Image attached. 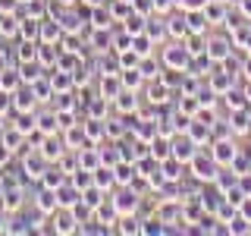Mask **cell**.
Listing matches in <instances>:
<instances>
[{
  "label": "cell",
  "instance_id": "c3c4849f",
  "mask_svg": "<svg viewBox=\"0 0 251 236\" xmlns=\"http://www.w3.org/2000/svg\"><path fill=\"white\" fill-rule=\"evenodd\" d=\"M239 214H242V217H245L248 224H251V195H245V202L239 205Z\"/></svg>",
  "mask_w": 251,
  "mask_h": 236
},
{
  "label": "cell",
  "instance_id": "7a4b0ae2",
  "mask_svg": "<svg viewBox=\"0 0 251 236\" xmlns=\"http://www.w3.org/2000/svg\"><path fill=\"white\" fill-rule=\"evenodd\" d=\"M188 170H192V177L198 179V183H214L217 179V173H220V164L214 161V154H204V151H198L192 157V164H188Z\"/></svg>",
  "mask_w": 251,
  "mask_h": 236
},
{
  "label": "cell",
  "instance_id": "74e56055",
  "mask_svg": "<svg viewBox=\"0 0 251 236\" xmlns=\"http://www.w3.org/2000/svg\"><path fill=\"white\" fill-rule=\"evenodd\" d=\"M16 60L19 63H28V60H38V41H19V51H16Z\"/></svg>",
  "mask_w": 251,
  "mask_h": 236
},
{
  "label": "cell",
  "instance_id": "83f0119b",
  "mask_svg": "<svg viewBox=\"0 0 251 236\" xmlns=\"http://www.w3.org/2000/svg\"><path fill=\"white\" fill-rule=\"evenodd\" d=\"M132 51H135L138 57H148V54H154V38L148 35V31H138V35H132Z\"/></svg>",
  "mask_w": 251,
  "mask_h": 236
},
{
  "label": "cell",
  "instance_id": "8fae6325",
  "mask_svg": "<svg viewBox=\"0 0 251 236\" xmlns=\"http://www.w3.org/2000/svg\"><path fill=\"white\" fill-rule=\"evenodd\" d=\"M232 51V38H207V60L210 63H223Z\"/></svg>",
  "mask_w": 251,
  "mask_h": 236
},
{
  "label": "cell",
  "instance_id": "4fadbf2b",
  "mask_svg": "<svg viewBox=\"0 0 251 236\" xmlns=\"http://www.w3.org/2000/svg\"><path fill=\"white\" fill-rule=\"evenodd\" d=\"M57 208H60V205H57V189L41 186V192L35 195V211H38V214H44V217H50Z\"/></svg>",
  "mask_w": 251,
  "mask_h": 236
},
{
  "label": "cell",
  "instance_id": "8992f818",
  "mask_svg": "<svg viewBox=\"0 0 251 236\" xmlns=\"http://www.w3.org/2000/svg\"><path fill=\"white\" fill-rule=\"evenodd\" d=\"M113 205H116V211H120V217H123V214H135L138 205H141L138 189H132V186H120V192L113 195Z\"/></svg>",
  "mask_w": 251,
  "mask_h": 236
},
{
  "label": "cell",
  "instance_id": "5bb4252c",
  "mask_svg": "<svg viewBox=\"0 0 251 236\" xmlns=\"http://www.w3.org/2000/svg\"><path fill=\"white\" fill-rule=\"evenodd\" d=\"M113 177H116V186H132L138 179V161H123L113 167Z\"/></svg>",
  "mask_w": 251,
  "mask_h": 236
},
{
  "label": "cell",
  "instance_id": "9a60e30c",
  "mask_svg": "<svg viewBox=\"0 0 251 236\" xmlns=\"http://www.w3.org/2000/svg\"><path fill=\"white\" fill-rule=\"evenodd\" d=\"M0 205H3L10 214H19L22 205H25V195H22V189L13 183V186H6V192H3V199H0Z\"/></svg>",
  "mask_w": 251,
  "mask_h": 236
},
{
  "label": "cell",
  "instance_id": "603a6c76",
  "mask_svg": "<svg viewBox=\"0 0 251 236\" xmlns=\"http://www.w3.org/2000/svg\"><path fill=\"white\" fill-rule=\"evenodd\" d=\"M160 170H163V179H170V183H179V179H182L185 177V164L182 161H179V157H167V161H160Z\"/></svg>",
  "mask_w": 251,
  "mask_h": 236
},
{
  "label": "cell",
  "instance_id": "f546056e",
  "mask_svg": "<svg viewBox=\"0 0 251 236\" xmlns=\"http://www.w3.org/2000/svg\"><path fill=\"white\" fill-rule=\"evenodd\" d=\"M120 79H123V85L129 91H138L141 88V82H148L145 76H141V69L138 66H132V69H120Z\"/></svg>",
  "mask_w": 251,
  "mask_h": 236
},
{
  "label": "cell",
  "instance_id": "277c9868",
  "mask_svg": "<svg viewBox=\"0 0 251 236\" xmlns=\"http://www.w3.org/2000/svg\"><path fill=\"white\" fill-rule=\"evenodd\" d=\"M210 154H214V161L220 167H229V164L239 157V145H235V139H220V142H210Z\"/></svg>",
  "mask_w": 251,
  "mask_h": 236
},
{
  "label": "cell",
  "instance_id": "f35d334b",
  "mask_svg": "<svg viewBox=\"0 0 251 236\" xmlns=\"http://www.w3.org/2000/svg\"><path fill=\"white\" fill-rule=\"evenodd\" d=\"M226 233H235V236H239V233H251V224L242 214H235L229 224H226Z\"/></svg>",
  "mask_w": 251,
  "mask_h": 236
},
{
  "label": "cell",
  "instance_id": "1f68e13d",
  "mask_svg": "<svg viewBox=\"0 0 251 236\" xmlns=\"http://www.w3.org/2000/svg\"><path fill=\"white\" fill-rule=\"evenodd\" d=\"M35 120H38V129H41V132H57V129H60V117H57V110H44V114H35Z\"/></svg>",
  "mask_w": 251,
  "mask_h": 236
},
{
  "label": "cell",
  "instance_id": "cb8c5ba5",
  "mask_svg": "<svg viewBox=\"0 0 251 236\" xmlns=\"http://www.w3.org/2000/svg\"><path fill=\"white\" fill-rule=\"evenodd\" d=\"M204 16H207L210 26H220V22H226V16H229V10H226L223 0H207L204 3Z\"/></svg>",
  "mask_w": 251,
  "mask_h": 236
},
{
  "label": "cell",
  "instance_id": "f5cc1de1",
  "mask_svg": "<svg viewBox=\"0 0 251 236\" xmlns=\"http://www.w3.org/2000/svg\"><path fill=\"white\" fill-rule=\"evenodd\" d=\"M78 3H85V6H100L104 0H78Z\"/></svg>",
  "mask_w": 251,
  "mask_h": 236
},
{
  "label": "cell",
  "instance_id": "4316f807",
  "mask_svg": "<svg viewBox=\"0 0 251 236\" xmlns=\"http://www.w3.org/2000/svg\"><path fill=\"white\" fill-rule=\"evenodd\" d=\"M173 88L163 85V79H151V85H148V101H151V104H167V94Z\"/></svg>",
  "mask_w": 251,
  "mask_h": 236
},
{
  "label": "cell",
  "instance_id": "836d02e7",
  "mask_svg": "<svg viewBox=\"0 0 251 236\" xmlns=\"http://www.w3.org/2000/svg\"><path fill=\"white\" fill-rule=\"evenodd\" d=\"M113 104H116V110H120V114L138 110V94H135V91H129V88H123V91H120V98H116Z\"/></svg>",
  "mask_w": 251,
  "mask_h": 236
},
{
  "label": "cell",
  "instance_id": "9c48e42d",
  "mask_svg": "<svg viewBox=\"0 0 251 236\" xmlns=\"http://www.w3.org/2000/svg\"><path fill=\"white\" fill-rule=\"evenodd\" d=\"M126 88L123 85V79H120V73H100V98H107L110 104H113L116 98H120V91Z\"/></svg>",
  "mask_w": 251,
  "mask_h": 236
},
{
  "label": "cell",
  "instance_id": "4dcf8cb0",
  "mask_svg": "<svg viewBox=\"0 0 251 236\" xmlns=\"http://www.w3.org/2000/svg\"><path fill=\"white\" fill-rule=\"evenodd\" d=\"M94 173V186H100L107 192V189H113L116 186V177H113V167H107V164H100L98 170H91Z\"/></svg>",
  "mask_w": 251,
  "mask_h": 236
},
{
  "label": "cell",
  "instance_id": "ac0fdd59",
  "mask_svg": "<svg viewBox=\"0 0 251 236\" xmlns=\"http://www.w3.org/2000/svg\"><path fill=\"white\" fill-rule=\"evenodd\" d=\"M207 88L214 94L232 91V73H226V69H220V73H207Z\"/></svg>",
  "mask_w": 251,
  "mask_h": 236
},
{
  "label": "cell",
  "instance_id": "6da1fadb",
  "mask_svg": "<svg viewBox=\"0 0 251 236\" xmlns=\"http://www.w3.org/2000/svg\"><path fill=\"white\" fill-rule=\"evenodd\" d=\"M192 57H195V54L188 51L185 41H170V44L160 51V63H163L167 69H185V73H188V66H192Z\"/></svg>",
  "mask_w": 251,
  "mask_h": 236
},
{
  "label": "cell",
  "instance_id": "ffe728a7",
  "mask_svg": "<svg viewBox=\"0 0 251 236\" xmlns=\"http://www.w3.org/2000/svg\"><path fill=\"white\" fill-rule=\"evenodd\" d=\"M75 157H78V167H82V170H98L100 167V151L91 148V145H82L75 151Z\"/></svg>",
  "mask_w": 251,
  "mask_h": 236
},
{
  "label": "cell",
  "instance_id": "2e32d148",
  "mask_svg": "<svg viewBox=\"0 0 251 236\" xmlns=\"http://www.w3.org/2000/svg\"><path fill=\"white\" fill-rule=\"evenodd\" d=\"M63 142H66V148L78 151V148L88 142V136H85V126H82V123H69L66 129H63Z\"/></svg>",
  "mask_w": 251,
  "mask_h": 236
},
{
  "label": "cell",
  "instance_id": "484cf974",
  "mask_svg": "<svg viewBox=\"0 0 251 236\" xmlns=\"http://www.w3.org/2000/svg\"><path fill=\"white\" fill-rule=\"evenodd\" d=\"M50 85H53V94H57V91H73L75 79H73V73H66V69H57V66H53V73H50Z\"/></svg>",
  "mask_w": 251,
  "mask_h": 236
},
{
  "label": "cell",
  "instance_id": "d590c367",
  "mask_svg": "<svg viewBox=\"0 0 251 236\" xmlns=\"http://www.w3.org/2000/svg\"><path fill=\"white\" fill-rule=\"evenodd\" d=\"M104 199H107V192H104L100 186H94V183H91L88 189H82V202L88 205V208H98V205L104 202Z\"/></svg>",
  "mask_w": 251,
  "mask_h": 236
},
{
  "label": "cell",
  "instance_id": "7402d4cb",
  "mask_svg": "<svg viewBox=\"0 0 251 236\" xmlns=\"http://www.w3.org/2000/svg\"><path fill=\"white\" fill-rule=\"evenodd\" d=\"M60 60V44H44L38 41V63H41L44 69H53Z\"/></svg>",
  "mask_w": 251,
  "mask_h": 236
},
{
  "label": "cell",
  "instance_id": "60d3db41",
  "mask_svg": "<svg viewBox=\"0 0 251 236\" xmlns=\"http://www.w3.org/2000/svg\"><path fill=\"white\" fill-rule=\"evenodd\" d=\"M167 227L160 224L157 217H148V220H141V233H163Z\"/></svg>",
  "mask_w": 251,
  "mask_h": 236
},
{
  "label": "cell",
  "instance_id": "f6af8a7d",
  "mask_svg": "<svg viewBox=\"0 0 251 236\" xmlns=\"http://www.w3.org/2000/svg\"><path fill=\"white\" fill-rule=\"evenodd\" d=\"M6 110H13V94L0 88V114H6Z\"/></svg>",
  "mask_w": 251,
  "mask_h": 236
},
{
  "label": "cell",
  "instance_id": "f1b7e54d",
  "mask_svg": "<svg viewBox=\"0 0 251 236\" xmlns=\"http://www.w3.org/2000/svg\"><path fill=\"white\" fill-rule=\"evenodd\" d=\"M138 69H141V76L151 82V79H160L163 63H154V54H148V57H141V60H138Z\"/></svg>",
  "mask_w": 251,
  "mask_h": 236
},
{
  "label": "cell",
  "instance_id": "30bf717a",
  "mask_svg": "<svg viewBox=\"0 0 251 236\" xmlns=\"http://www.w3.org/2000/svg\"><path fill=\"white\" fill-rule=\"evenodd\" d=\"M66 142H63V136H57V132H47L44 142H41V154L47 157V161H60L63 154H66Z\"/></svg>",
  "mask_w": 251,
  "mask_h": 236
},
{
  "label": "cell",
  "instance_id": "5b68a950",
  "mask_svg": "<svg viewBox=\"0 0 251 236\" xmlns=\"http://www.w3.org/2000/svg\"><path fill=\"white\" fill-rule=\"evenodd\" d=\"M94 224H100V230H116V224H120V211H116L113 199H104L94 208Z\"/></svg>",
  "mask_w": 251,
  "mask_h": 236
},
{
  "label": "cell",
  "instance_id": "44dd1931",
  "mask_svg": "<svg viewBox=\"0 0 251 236\" xmlns=\"http://www.w3.org/2000/svg\"><path fill=\"white\" fill-rule=\"evenodd\" d=\"M22 85V73H19V66H0V88L3 91H16Z\"/></svg>",
  "mask_w": 251,
  "mask_h": 236
},
{
  "label": "cell",
  "instance_id": "816d5d0a",
  "mask_svg": "<svg viewBox=\"0 0 251 236\" xmlns=\"http://www.w3.org/2000/svg\"><path fill=\"white\" fill-rule=\"evenodd\" d=\"M242 91H245V101H248V104H251V79H248V82H245V88H242Z\"/></svg>",
  "mask_w": 251,
  "mask_h": 236
},
{
  "label": "cell",
  "instance_id": "bcb514c9",
  "mask_svg": "<svg viewBox=\"0 0 251 236\" xmlns=\"http://www.w3.org/2000/svg\"><path fill=\"white\" fill-rule=\"evenodd\" d=\"M176 6V0H154V13H170Z\"/></svg>",
  "mask_w": 251,
  "mask_h": 236
},
{
  "label": "cell",
  "instance_id": "d6a6232c",
  "mask_svg": "<svg viewBox=\"0 0 251 236\" xmlns=\"http://www.w3.org/2000/svg\"><path fill=\"white\" fill-rule=\"evenodd\" d=\"M123 29L129 31V35H138V31H145V29H148V16H141V13L132 10V13L123 19Z\"/></svg>",
  "mask_w": 251,
  "mask_h": 236
},
{
  "label": "cell",
  "instance_id": "ba28073f",
  "mask_svg": "<svg viewBox=\"0 0 251 236\" xmlns=\"http://www.w3.org/2000/svg\"><path fill=\"white\" fill-rule=\"evenodd\" d=\"M13 110H16V114H28V110H38V94H35V88H31V85L22 82L19 88L13 91Z\"/></svg>",
  "mask_w": 251,
  "mask_h": 236
},
{
  "label": "cell",
  "instance_id": "7c38bea8",
  "mask_svg": "<svg viewBox=\"0 0 251 236\" xmlns=\"http://www.w3.org/2000/svg\"><path fill=\"white\" fill-rule=\"evenodd\" d=\"M195 154H198V145H195V142L188 139L185 132H182V139H179V136H173V157H179V161H182L185 167H188Z\"/></svg>",
  "mask_w": 251,
  "mask_h": 236
},
{
  "label": "cell",
  "instance_id": "d4e9b609",
  "mask_svg": "<svg viewBox=\"0 0 251 236\" xmlns=\"http://www.w3.org/2000/svg\"><path fill=\"white\" fill-rule=\"evenodd\" d=\"M78 199H82V192H78V189L69 183V179H66L63 186H57V205H60V208H73Z\"/></svg>",
  "mask_w": 251,
  "mask_h": 236
},
{
  "label": "cell",
  "instance_id": "e0dca14e",
  "mask_svg": "<svg viewBox=\"0 0 251 236\" xmlns=\"http://www.w3.org/2000/svg\"><path fill=\"white\" fill-rule=\"evenodd\" d=\"M229 132L232 136H245V132H251V114L245 107H239V110L229 114Z\"/></svg>",
  "mask_w": 251,
  "mask_h": 236
},
{
  "label": "cell",
  "instance_id": "d6986e66",
  "mask_svg": "<svg viewBox=\"0 0 251 236\" xmlns=\"http://www.w3.org/2000/svg\"><path fill=\"white\" fill-rule=\"evenodd\" d=\"M167 35L173 41H185L188 38V22H185V13L179 10V16H170L167 19Z\"/></svg>",
  "mask_w": 251,
  "mask_h": 236
},
{
  "label": "cell",
  "instance_id": "ee69618b",
  "mask_svg": "<svg viewBox=\"0 0 251 236\" xmlns=\"http://www.w3.org/2000/svg\"><path fill=\"white\" fill-rule=\"evenodd\" d=\"M10 224H13V214L0 205V233H10Z\"/></svg>",
  "mask_w": 251,
  "mask_h": 236
},
{
  "label": "cell",
  "instance_id": "ab89813d",
  "mask_svg": "<svg viewBox=\"0 0 251 236\" xmlns=\"http://www.w3.org/2000/svg\"><path fill=\"white\" fill-rule=\"evenodd\" d=\"M123 136H126V123L123 120H110L107 123V139L116 142V139H123Z\"/></svg>",
  "mask_w": 251,
  "mask_h": 236
},
{
  "label": "cell",
  "instance_id": "e575fe53",
  "mask_svg": "<svg viewBox=\"0 0 251 236\" xmlns=\"http://www.w3.org/2000/svg\"><path fill=\"white\" fill-rule=\"evenodd\" d=\"M88 19H91V26H94V29H110V22H113V16H110V10L104 13V3H100V6H91Z\"/></svg>",
  "mask_w": 251,
  "mask_h": 236
},
{
  "label": "cell",
  "instance_id": "8d00e7d4",
  "mask_svg": "<svg viewBox=\"0 0 251 236\" xmlns=\"http://www.w3.org/2000/svg\"><path fill=\"white\" fill-rule=\"evenodd\" d=\"M38 29H41V22L25 16V19L19 22V38H25V41H38Z\"/></svg>",
  "mask_w": 251,
  "mask_h": 236
},
{
  "label": "cell",
  "instance_id": "7dc6e473",
  "mask_svg": "<svg viewBox=\"0 0 251 236\" xmlns=\"http://www.w3.org/2000/svg\"><path fill=\"white\" fill-rule=\"evenodd\" d=\"M22 0H0V13H16Z\"/></svg>",
  "mask_w": 251,
  "mask_h": 236
},
{
  "label": "cell",
  "instance_id": "7bdbcfd3",
  "mask_svg": "<svg viewBox=\"0 0 251 236\" xmlns=\"http://www.w3.org/2000/svg\"><path fill=\"white\" fill-rule=\"evenodd\" d=\"M132 10L148 16V13H154V0H132Z\"/></svg>",
  "mask_w": 251,
  "mask_h": 236
},
{
  "label": "cell",
  "instance_id": "52a82bcc",
  "mask_svg": "<svg viewBox=\"0 0 251 236\" xmlns=\"http://www.w3.org/2000/svg\"><path fill=\"white\" fill-rule=\"evenodd\" d=\"M47 157L41 154V148H28L25 157H22V167H25V177L28 179H41V173L47 170Z\"/></svg>",
  "mask_w": 251,
  "mask_h": 236
},
{
  "label": "cell",
  "instance_id": "f907efd6",
  "mask_svg": "<svg viewBox=\"0 0 251 236\" xmlns=\"http://www.w3.org/2000/svg\"><path fill=\"white\" fill-rule=\"evenodd\" d=\"M242 73H245V79H251V54L242 60Z\"/></svg>",
  "mask_w": 251,
  "mask_h": 236
},
{
  "label": "cell",
  "instance_id": "3957f363",
  "mask_svg": "<svg viewBox=\"0 0 251 236\" xmlns=\"http://www.w3.org/2000/svg\"><path fill=\"white\" fill-rule=\"evenodd\" d=\"M47 220H50V233H57V236H69V233H78V230H82L69 208H57Z\"/></svg>",
  "mask_w": 251,
  "mask_h": 236
},
{
  "label": "cell",
  "instance_id": "681fc988",
  "mask_svg": "<svg viewBox=\"0 0 251 236\" xmlns=\"http://www.w3.org/2000/svg\"><path fill=\"white\" fill-rule=\"evenodd\" d=\"M239 10H242L245 19H251V0H239Z\"/></svg>",
  "mask_w": 251,
  "mask_h": 236
},
{
  "label": "cell",
  "instance_id": "b9f144b4",
  "mask_svg": "<svg viewBox=\"0 0 251 236\" xmlns=\"http://www.w3.org/2000/svg\"><path fill=\"white\" fill-rule=\"evenodd\" d=\"M204 3H207V0H176V10H182V13H188V10H204Z\"/></svg>",
  "mask_w": 251,
  "mask_h": 236
}]
</instances>
